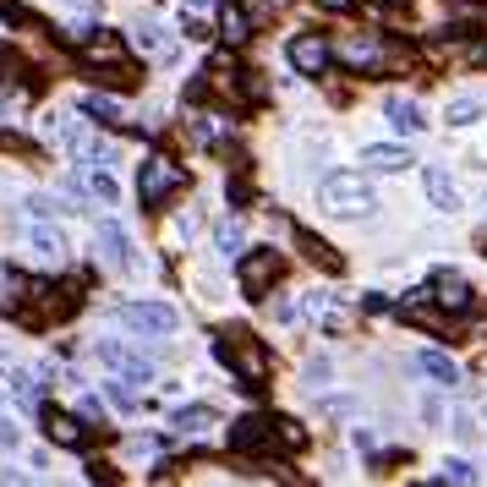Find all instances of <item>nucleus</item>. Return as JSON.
Instances as JSON below:
<instances>
[{"instance_id": "nucleus-30", "label": "nucleus", "mask_w": 487, "mask_h": 487, "mask_svg": "<svg viewBox=\"0 0 487 487\" xmlns=\"http://www.w3.org/2000/svg\"><path fill=\"white\" fill-rule=\"evenodd\" d=\"M94 192H99L104 203H115V181H110V176H94Z\"/></svg>"}, {"instance_id": "nucleus-1", "label": "nucleus", "mask_w": 487, "mask_h": 487, "mask_svg": "<svg viewBox=\"0 0 487 487\" xmlns=\"http://www.w3.org/2000/svg\"><path fill=\"white\" fill-rule=\"evenodd\" d=\"M318 197H323V208H329V214H345V220H362V214H373V186H367L362 176H351V170H334V176H323V181H318Z\"/></svg>"}, {"instance_id": "nucleus-9", "label": "nucleus", "mask_w": 487, "mask_h": 487, "mask_svg": "<svg viewBox=\"0 0 487 487\" xmlns=\"http://www.w3.org/2000/svg\"><path fill=\"white\" fill-rule=\"evenodd\" d=\"M220 39L225 44H247L252 39V17H247L241 0H220Z\"/></svg>"}, {"instance_id": "nucleus-15", "label": "nucleus", "mask_w": 487, "mask_h": 487, "mask_svg": "<svg viewBox=\"0 0 487 487\" xmlns=\"http://www.w3.org/2000/svg\"><path fill=\"white\" fill-rule=\"evenodd\" d=\"M83 60H88V66H115V60H121V39L99 28V39L83 44Z\"/></svg>"}, {"instance_id": "nucleus-11", "label": "nucleus", "mask_w": 487, "mask_h": 487, "mask_svg": "<svg viewBox=\"0 0 487 487\" xmlns=\"http://www.w3.org/2000/svg\"><path fill=\"white\" fill-rule=\"evenodd\" d=\"M433 291H438V302H444L449 312H460V307H471V285L460 280V274H449V268H444V274H433Z\"/></svg>"}, {"instance_id": "nucleus-21", "label": "nucleus", "mask_w": 487, "mask_h": 487, "mask_svg": "<svg viewBox=\"0 0 487 487\" xmlns=\"http://www.w3.org/2000/svg\"><path fill=\"white\" fill-rule=\"evenodd\" d=\"M214 241H220V252H225V257H241V252H247V236H241V225H236V220H220Z\"/></svg>"}, {"instance_id": "nucleus-14", "label": "nucleus", "mask_w": 487, "mask_h": 487, "mask_svg": "<svg viewBox=\"0 0 487 487\" xmlns=\"http://www.w3.org/2000/svg\"><path fill=\"white\" fill-rule=\"evenodd\" d=\"M416 367H422L433 383H444V389H449V383H460V367H455L444 351H422V356H416Z\"/></svg>"}, {"instance_id": "nucleus-24", "label": "nucleus", "mask_w": 487, "mask_h": 487, "mask_svg": "<svg viewBox=\"0 0 487 487\" xmlns=\"http://www.w3.org/2000/svg\"><path fill=\"white\" fill-rule=\"evenodd\" d=\"M137 44H143L149 55H176V39L159 33V28H143V33H137Z\"/></svg>"}, {"instance_id": "nucleus-5", "label": "nucleus", "mask_w": 487, "mask_h": 487, "mask_svg": "<svg viewBox=\"0 0 487 487\" xmlns=\"http://www.w3.org/2000/svg\"><path fill=\"white\" fill-rule=\"evenodd\" d=\"M329 60H334V44H329L323 33H296V39H291V66H296L302 77H323Z\"/></svg>"}, {"instance_id": "nucleus-8", "label": "nucleus", "mask_w": 487, "mask_h": 487, "mask_svg": "<svg viewBox=\"0 0 487 487\" xmlns=\"http://www.w3.org/2000/svg\"><path fill=\"white\" fill-rule=\"evenodd\" d=\"M334 55H339L345 66H362V72H373V66H383V60H389V50H383L378 39H345Z\"/></svg>"}, {"instance_id": "nucleus-23", "label": "nucleus", "mask_w": 487, "mask_h": 487, "mask_svg": "<svg viewBox=\"0 0 487 487\" xmlns=\"http://www.w3.org/2000/svg\"><path fill=\"white\" fill-rule=\"evenodd\" d=\"M192 137H197V143H225L220 115H197V121H192Z\"/></svg>"}, {"instance_id": "nucleus-32", "label": "nucleus", "mask_w": 487, "mask_h": 487, "mask_svg": "<svg viewBox=\"0 0 487 487\" xmlns=\"http://www.w3.org/2000/svg\"><path fill=\"white\" fill-rule=\"evenodd\" d=\"M323 6H351V0H323Z\"/></svg>"}, {"instance_id": "nucleus-26", "label": "nucleus", "mask_w": 487, "mask_h": 487, "mask_svg": "<svg viewBox=\"0 0 487 487\" xmlns=\"http://www.w3.org/2000/svg\"><path fill=\"white\" fill-rule=\"evenodd\" d=\"M476 115H482V104H476V99H455V104H449V126H471Z\"/></svg>"}, {"instance_id": "nucleus-17", "label": "nucleus", "mask_w": 487, "mask_h": 487, "mask_svg": "<svg viewBox=\"0 0 487 487\" xmlns=\"http://www.w3.org/2000/svg\"><path fill=\"white\" fill-rule=\"evenodd\" d=\"M99 247H104L110 263H126V257H131V241H126L121 225H99Z\"/></svg>"}, {"instance_id": "nucleus-20", "label": "nucleus", "mask_w": 487, "mask_h": 487, "mask_svg": "<svg viewBox=\"0 0 487 487\" xmlns=\"http://www.w3.org/2000/svg\"><path fill=\"white\" fill-rule=\"evenodd\" d=\"M428 197H433L438 208H455V203H460V192H455V181H449L444 170H428Z\"/></svg>"}, {"instance_id": "nucleus-25", "label": "nucleus", "mask_w": 487, "mask_h": 487, "mask_svg": "<svg viewBox=\"0 0 487 487\" xmlns=\"http://www.w3.org/2000/svg\"><path fill=\"white\" fill-rule=\"evenodd\" d=\"M83 110H88V115H99L104 126H121V110H115L110 99H99V94H94V99H83Z\"/></svg>"}, {"instance_id": "nucleus-19", "label": "nucleus", "mask_w": 487, "mask_h": 487, "mask_svg": "<svg viewBox=\"0 0 487 487\" xmlns=\"http://www.w3.org/2000/svg\"><path fill=\"white\" fill-rule=\"evenodd\" d=\"M12 394H17V405H44V383H39V373H17L12 378Z\"/></svg>"}, {"instance_id": "nucleus-16", "label": "nucleus", "mask_w": 487, "mask_h": 487, "mask_svg": "<svg viewBox=\"0 0 487 487\" xmlns=\"http://www.w3.org/2000/svg\"><path fill=\"white\" fill-rule=\"evenodd\" d=\"M383 110H389V121H394V131H422V126H428V121H422V110H416L410 99H389Z\"/></svg>"}, {"instance_id": "nucleus-29", "label": "nucleus", "mask_w": 487, "mask_h": 487, "mask_svg": "<svg viewBox=\"0 0 487 487\" xmlns=\"http://www.w3.org/2000/svg\"><path fill=\"white\" fill-rule=\"evenodd\" d=\"M0 449H17V422L12 416H0Z\"/></svg>"}, {"instance_id": "nucleus-10", "label": "nucleus", "mask_w": 487, "mask_h": 487, "mask_svg": "<svg viewBox=\"0 0 487 487\" xmlns=\"http://www.w3.org/2000/svg\"><path fill=\"white\" fill-rule=\"evenodd\" d=\"M268 428L274 422H252L247 416V422H236V433H230V449L236 455H268Z\"/></svg>"}, {"instance_id": "nucleus-3", "label": "nucleus", "mask_w": 487, "mask_h": 487, "mask_svg": "<svg viewBox=\"0 0 487 487\" xmlns=\"http://www.w3.org/2000/svg\"><path fill=\"white\" fill-rule=\"evenodd\" d=\"M186 186V170L181 165H170V159H149L143 165V176H137V197H143L149 208H159L165 197H176Z\"/></svg>"}, {"instance_id": "nucleus-31", "label": "nucleus", "mask_w": 487, "mask_h": 487, "mask_svg": "<svg viewBox=\"0 0 487 487\" xmlns=\"http://www.w3.org/2000/svg\"><path fill=\"white\" fill-rule=\"evenodd\" d=\"M186 12H197V17L203 12H220V0H186Z\"/></svg>"}, {"instance_id": "nucleus-13", "label": "nucleus", "mask_w": 487, "mask_h": 487, "mask_svg": "<svg viewBox=\"0 0 487 487\" xmlns=\"http://www.w3.org/2000/svg\"><path fill=\"white\" fill-rule=\"evenodd\" d=\"M44 428H50V438L66 444V449H77V444H83V428H77L66 410H55V405H44Z\"/></svg>"}, {"instance_id": "nucleus-12", "label": "nucleus", "mask_w": 487, "mask_h": 487, "mask_svg": "<svg viewBox=\"0 0 487 487\" xmlns=\"http://www.w3.org/2000/svg\"><path fill=\"white\" fill-rule=\"evenodd\" d=\"M28 252H33L39 263H60V257H66V241H60L50 225H33V230H28Z\"/></svg>"}, {"instance_id": "nucleus-28", "label": "nucleus", "mask_w": 487, "mask_h": 487, "mask_svg": "<svg viewBox=\"0 0 487 487\" xmlns=\"http://www.w3.org/2000/svg\"><path fill=\"white\" fill-rule=\"evenodd\" d=\"M444 482H476V465L471 460H449L444 465Z\"/></svg>"}, {"instance_id": "nucleus-4", "label": "nucleus", "mask_w": 487, "mask_h": 487, "mask_svg": "<svg viewBox=\"0 0 487 487\" xmlns=\"http://www.w3.org/2000/svg\"><path fill=\"white\" fill-rule=\"evenodd\" d=\"M220 356H225V367L241 378V383H263L268 378V356H263V345H247V339H220Z\"/></svg>"}, {"instance_id": "nucleus-27", "label": "nucleus", "mask_w": 487, "mask_h": 487, "mask_svg": "<svg viewBox=\"0 0 487 487\" xmlns=\"http://www.w3.org/2000/svg\"><path fill=\"white\" fill-rule=\"evenodd\" d=\"M176 428H181V433H203V428H214V416H208V410H181Z\"/></svg>"}, {"instance_id": "nucleus-6", "label": "nucleus", "mask_w": 487, "mask_h": 487, "mask_svg": "<svg viewBox=\"0 0 487 487\" xmlns=\"http://www.w3.org/2000/svg\"><path fill=\"white\" fill-rule=\"evenodd\" d=\"M99 356H104V367H110L115 378H126V383H154V362L137 356V351H126V345H115V339L99 345Z\"/></svg>"}, {"instance_id": "nucleus-22", "label": "nucleus", "mask_w": 487, "mask_h": 487, "mask_svg": "<svg viewBox=\"0 0 487 487\" xmlns=\"http://www.w3.org/2000/svg\"><path fill=\"white\" fill-rule=\"evenodd\" d=\"M367 165H373V170H405L410 154H405V149H367Z\"/></svg>"}, {"instance_id": "nucleus-18", "label": "nucleus", "mask_w": 487, "mask_h": 487, "mask_svg": "<svg viewBox=\"0 0 487 487\" xmlns=\"http://www.w3.org/2000/svg\"><path fill=\"white\" fill-rule=\"evenodd\" d=\"M296 241H302V252H307L312 263H323V268H339V252H334L329 241H318L312 230H296Z\"/></svg>"}, {"instance_id": "nucleus-2", "label": "nucleus", "mask_w": 487, "mask_h": 487, "mask_svg": "<svg viewBox=\"0 0 487 487\" xmlns=\"http://www.w3.org/2000/svg\"><path fill=\"white\" fill-rule=\"evenodd\" d=\"M280 274H285V257L280 252H268V247L241 252V291L247 296H268L274 285H280Z\"/></svg>"}, {"instance_id": "nucleus-7", "label": "nucleus", "mask_w": 487, "mask_h": 487, "mask_svg": "<svg viewBox=\"0 0 487 487\" xmlns=\"http://www.w3.org/2000/svg\"><path fill=\"white\" fill-rule=\"evenodd\" d=\"M121 323L143 329V334H170L176 329V312L165 302H131V307H121Z\"/></svg>"}, {"instance_id": "nucleus-33", "label": "nucleus", "mask_w": 487, "mask_h": 487, "mask_svg": "<svg viewBox=\"0 0 487 487\" xmlns=\"http://www.w3.org/2000/svg\"><path fill=\"white\" fill-rule=\"evenodd\" d=\"M482 416H487V410H482Z\"/></svg>"}]
</instances>
